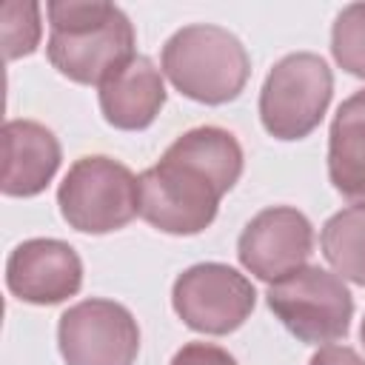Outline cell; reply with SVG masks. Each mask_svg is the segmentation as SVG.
<instances>
[{"mask_svg":"<svg viewBox=\"0 0 365 365\" xmlns=\"http://www.w3.org/2000/svg\"><path fill=\"white\" fill-rule=\"evenodd\" d=\"M242 174V148L237 137L220 125H197L180 134L140 174V217L174 237L205 231L220 200Z\"/></svg>","mask_w":365,"mask_h":365,"instance_id":"obj_1","label":"cell"},{"mask_svg":"<svg viewBox=\"0 0 365 365\" xmlns=\"http://www.w3.org/2000/svg\"><path fill=\"white\" fill-rule=\"evenodd\" d=\"M51 34L46 43L48 63L80 86H103L134 54V26L114 3L54 0L46 6Z\"/></svg>","mask_w":365,"mask_h":365,"instance_id":"obj_2","label":"cell"},{"mask_svg":"<svg viewBox=\"0 0 365 365\" xmlns=\"http://www.w3.org/2000/svg\"><path fill=\"white\" fill-rule=\"evenodd\" d=\"M160 66L182 97L205 106L237 100L251 77L242 40L214 23H191L174 31L163 46Z\"/></svg>","mask_w":365,"mask_h":365,"instance_id":"obj_3","label":"cell"},{"mask_svg":"<svg viewBox=\"0 0 365 365\" xmlns=\"http://www.w3.org/2000/svg\"><path fill=\"white\" fill-rule=\"evenodd\" d=\"M57 205L74 231H120L140 214V177L111 157H80L57 188Z\"/></svg>","mask_w":365,"mask_h":365,"instance_id":"obj_4","label":"cell"},{"mask_svg":"<svg viewBox=\"0 0 365 365\" xmlns=\"http://www.w3.org/2000/svg\"><path fill=\"white\" fill-rule=\"evenodd\" d=\"M334 74L314 51H294L274 63L259 88V120L274 140H305L325 117Z\"/></svg>","mask_w":365,"mask_h":365,"instance_id":"obj_5","label":"cell"},{"mask_svg":"<svg viewBox=\"0 0 365 365\" xmlns=\"http://www.w3.org/2000/svg\"><path fill=\"white\" fill-rule=\"evenodd\" d=\"M265 302L274 317L308 345H328L348 334L354 297L339 274L305 265L279 282H271Z\"/></svg>","mask_w":365,"mask_h":365,"instance_id":"obj_6","label":"cell"},{"mask_svg":"<svg viewBox=\"0 0 365 365\" xmlns=\"http://www.w3.org/2000/svg\"><path fill=\"white\" fill-rule=\"evenodd\" d=\"M171 305L191 331L222 336L251 317L257 291L251 279L231 265L197 262L174 279Z\"/></svg>","mask_w":365,"mask_h":365,"instance_id":"obj_7","label":"cell"},{"mask_svg":"<svg viewBox=\"0 0 365 365\" xmlns=\"http://www.w3.org/2000/svg\"><path fill=\"white\" fill-rule=\"evenodd\" d=\"M57 345L66 365H134L140 328L125 305L91 297L60 314Z\"/></svg>","mask_w":365,"mask_h":365,"instance_id":"obj_8","label":"cell"},{"mask_svg":"<svg viewBox=\"0 0 365 365\" xmlns=\"http://www.w3.org/2000/svg\"><path fill=\"white\" fill-rule=\"evenodd\" d=\"M314 251L311 220L291 205H271L248 220L237 240V257L262 282H279L308 265Z\"/></svg>","mask_w":365,"mask_h":365,"instance_id":"obj_9","label":"cell"},{"mask_svg":"<svg viewBox=\"0 0 365 365\" xmlns=\"http://www.w3.org/2000/svg\"><path fill=\"white\" fill-rule=\"evenodd\" d=\"M6 285L29 305H57L80 291L83 262L68 242L34 237L9 254Z\"/></svg>","mask_w":365,"mask_h":365,"instance_id":"obj_10","label":"cell"},{"mask_svg":"<svg viewBox=\"0 0 365 365\" xmlns=\"http://www.w3.org/2000/svg\"><path fill=\"white\" fill-rule=\"evenodd\" d=\"M63 160L60 140L37 120H9L3 125V177L6 197H34L46 191Z\"/></svg>","mask_w":365,"mask_h":365,"instance_id":"obj_11","label":"cell"},{"mask_svg":"<svg viewBox=\"0 0 365 365\" xmlns=\"http://www.w3.org/2000/svg\"><path fill=\"white\" fill-rule=\"evenodd\" d=\"M163 106H165L163 68H157L154 60L145 54L131 57L114 77H108L100 86L103 120L120 131L148 128Z\"/></svg>","mask_w":365,"mask_h":365,"instance_id":"obj_12","label":"cell"},{"mask_svg":"<svg viewBox=\"0 0 365 365\" xmlns=\"http://www.w3.org/2000/svg\"><path fill=\"white\" fill-rule=\"evenodd\" d=\"M328 180L351 205L365 208V88L339 103L328 134Z\"/></svg>","mask_w":365,"mask_h":365,"instance_id":"obj_13","label":"cell"},{"mask_svg":"<svg viewBox=\"0 0 365 365\" xmlns=\"http://www.w3.org/2000/svg\"><path fill=\"white\" fill-rule=\"evenodd\" d=\"M319 248L342 279L365 285V208L351 205L328 217L319 234Z\"/></svg>","mask_w":365,"mask_h":365,"instance_id":"obj_14","label":"cell"},{"mask_svg":"<svg viewBox=\"0 0 365 365\" xmlns=\"http://www.w3.org/2000/svg\"><path fill=\"white\" fill-rule=\"evenodd\" d=\"M331 54L339 68L365 80V3L345 6L331 29Z\"/></svg>","mask_w":365,"mask_h":365,"instance_id":"obj_15","label":"cell"},{"mask_svg":"<svg viewBox=\"0 0 365 365\" xmlns=\"http://www.w3.org/2000/svg\"><path fill=\"white\" fill-rule=\"evenodd\" d=\"M0 20H3V46H6L9 60L26 57L37 48L40 43V6L37 3L9 0L3 3Z\"/></svg>","mask_w":365,"mask_h":365,"instance_id":"obj_16","label":"cell"},{"mask_svg":"<svg viewBox=\"0 0 365 365\" xmlns=\"http://www.w3.org/2000/svg\"><path fill=\"white\" fill-rule=\"evenodd\" d=\"M171 365H237V359L225 348H220V345H211V342H188V345H182L174 354Z\"/></svg>","mask_w":365,"mask_h":365,"instance_id":"obj_17","label":"cell"},{"mask_svg":"<svg viewBox=\"0 0 365 365\" xmlns=\"http://www.w3.org/2000/svg\"><path fill=\"white\" fill-rule=\"evenodd\" d=\"M308 365H365V359L348 345H325L311 356Z\"/></svg>","mask_w":365,"mask_h":365,"instance_id":"obj_18","label":"cell"},{"mask_svg":"<svg viewBox=\"0 0 365 365\" xmlns=\"http://www.w3.org/2000/svg\"><path fill=\"white\" fill-rule=\"evenodd\" d=\"M359 336H362V345H365V317H362V328H359Z\"/></svg>","mask_w":365,"mask_h":365,"instance_id":"obj_19","label":"cell"}]
</instances>
